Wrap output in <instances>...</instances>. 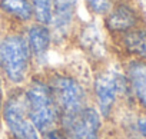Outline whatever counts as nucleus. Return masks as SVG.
Here are the masks:
<instances>
[{
  "mask_svg": "<svg viewBox=\"0 0 146 139\" xmlns=\"http://www.w3.org/2000/svg\"><path fill=\"white\" fill-rule=\"evenodd\" d=\"M113 3L115 0H85V7L92 19H102Z\"/></svg>",
  "mask_w": 146,
  "mask_h": 139,
  "instance_id": "nucleus-15",
  "label": "nucleus"
},
{
  "mask_svg": "<svg viewBox=\"0 0 146 139\" xmlns=\"http://www.w3.org/2000/svg\"><path fill=\"white\" fill-rule=\"evenodd\" d=\"M43 73L53 93L60 119L75 115L89 105V92L79 75L60 67H49Z\"/></svg>",
  "mask_w": 146,
  "mask_h": 139,
  "instance_id": "nucleus-3",
  "label": "nucleus"
},
{
  "mask_svg": "<svg viewBox=\"0 0 146 139\" xmlns=\"http://www.w3.org/2000/svg\"><path fill=\"white\" fill-rule=\"evenodd\" d=\"M33 9V20L42 25H47L53 15V0H30Z\"/></svg>",
  "mask_w": 146,
  "mask_h": 139,
  "instance_id": "nucleus-14",
  "label": "nucleus"
},
{
  "mask_svg": "<svg viewBox=\"0 0 146 139\" xmlns=\"http://www.w3.org/2000/svg\"><path fill=\"white\" fill-rule=\"evenodd\" d=\"M5 80L0 75V113H2V108H3V103H5V98H6V93H5Z\"/></svg>",
  "mask_w": 146,
  "mask_h": 139,
  "instance_id": "nucleus-18",
  "label": "nucleus"
},
{
  "mask_svg": "<svg viewBox=\"0 0 146 139\" xmlns=\"http://www.w3.org/2000/svg\"><path fill=\"white\" fill-rule=\"evenodd\" d=\"M129 95L146 110V60H122Z\"/></svg>",
  "mask_w": 146,
  "mask_h": 139,
  "instance_id": "nucleus-12",
  "label": "nucleus"
},
{
  "mask_svg": "<svg viewBox=\"0 0 146 139\" xmlns=\"http://www.w3.org/2000/svg\"><path fill=\"white\" fill-rule=\"evenodd\" d=\"M115 2H116V0H115Z\"/></svg>",
  "mask_w": 146,
  "mask_h": 139,
  "instance_id": "nucleus-19",
  "label": "nucleus"
},
{
  "mask_svg": "<svg viewBox=\"0 0 146 139\" xmlns=\"http://www.w3.org/2000/svg\"><path fill=\"white\" fill-rule=\"evenodd\" d=\"M92 95L95 108L103 119H109L122 96L129 95L127 80L122 67V62L108 60L99 66L92 75Z\"/></svg>",
  "mask_w": 146,
  "mask_h": 139,
  "instance_id": "nucleus-2",
  "label": "nucleus"
},
{
  "mask_svg": "<svg viewBox=\"0 0 146 139\" xmlns=\"http://www.w3.org/2000/svg\"><path fill=\"white\" fill-rule=\"evenodd\" d=\"M40 136H42L40 139H69L67 135L64 133V130L60 126H56V128H53V129L42 133Z\"/></svg>",
  "mask_w": 146,
  "mask_h": 139,
  "instance_id": "nucleus-16",
  "label": "nucleus"
},
{
  "mask_svg": "<svg viewBox=\"0 0 146 139\" xmlns=\"http://www.w3.org/2000/svg\"><path fill=\"white\" fill-rule=\"evenodd\" d=\"M23 35L29 46L36 72H44L46 69H49L50 53L54 47L50 27L47 25L32 22L30 25L23 27Z\"/></svg>",
  "mask_w": 146,
  "mask_h": 139,
  "instance_id": "nucleus-10",
  "label": "nucleus"
},
{
  "mask_svg": "<svg viewBox=\"0 0 146 139\" xmlns=\"http://www.w3.org/2000/svg\"><path fill=\"white\" fill-rule=\"evenodd\" d=\"M0 19L7 27H26L35 22L30 0H0Z\"/></svg>",
  "mask_w": 146,
  "mask_h": 139,
  "instance_id": "nucleus-13",
  "label": "nucleus"
},
{
  "mask_svg": "<svg viewBox=\"0 0 146 139\" xmlns=\"http://www.w3.org/2000/svg\"><path fill=\"white\" fill-rule=\"evenodd\" d=\"M135 126H136V130H137V133L143 138V139H146V113H143V115H140L137 119H136V123H135Z\"/></svg>",
  "mask_w": 146,
  "mask_h": 139,
  "instance_id": "nucleus-17",
  "label": "nucleus"
},
{
  "mask_svg": "<svg viewBox=\"0 0 146 139\" xmlns=\"http://www.w3.org/2000/svg\"><path fill=\"white\" fill-rule=\"evenodd\" d=\"M103 118L92 105L85 106L78 113L60 119L59 126L69 139H100Z\"/></svg>",
  "mask_w": 146,
  "mask_h": 139,
  "instance_id": "nucleus-9",
  "label": "nucleus"
},
{
  "mask_svg": "<svg viewBox=\"0 0 146 139\" xmlns=\"http://www.w3.org/2000/svg\"><path fill=\"white\" fill-rule=\"evenodd\" d=\"M108 39V35L96 19L79 22L72 36V42L89 62L93 63L95 67L109 60Z\"/></svg>",
  "mask_w": 146,
  "mask_h": 139,
  "instance_id": "nucleus-6",
  "label": "nucleus"
},
{
  "mask_svg": "<svg viewBox=\"0 0 146 139\" xmlns=\"http://www.w3.org/2000/svg\"><path fill=\"white\" fill-rule=\"evenodd\" d=\"M80 0H53V15L49 27L53 35L54 47L72 42V36L79 23Z\"/></svg>",
  "mask_w": 146,
  "mask_h": 139,
  "instance_id": "nucleus-8",
  "label": "nucleus"
},
{
  "mask_svg": "<svg viewBox=\"0 0 146 139\" xmlns=\"http://www.w3.org/2000/svg\"><path fill=\"white\" fill-rule=\"evenodd\" d=\"M29 119L42 135L59 126L60 115L43 72H35L23 86Z\"/></svg>",
  "mask_w": 146,
  "mask_h": 139,
  "instance_id": "nucleus-4",
  "label": "nucleus"
},
{
  "mask_svg": "<svg viewBox=\"0 0 146 139\" xmlns=\"http://www.w3.org/2000/svg\"><path fill=\"white\" fill-rule=\"evenodd\" d=\"M122 60H146V25H140L110 40Z\"/></svg>",
  "mask_w": 146,
  "mask_h": 139,
  "instance_id": "nucleus-11",
  "label": "nucleus"
},
{
  "mask_svg": "<svg viewBox=\"0 0 146 139\" xmlns=\"http://www.w3.org/2000/svg\"><path fill=\"white\" fill-rule=\"evenodd\" d=\"M36 72L23 29L5 27L0 33V75L12 88H23Z\"/></svg>",
  "mask_w": 146,
  "mask_h": 139,
  "instance_id": "nucleus-1",
  "label": "nucleus"
},
{
  "mask_svg": "<svg viewBox=\"0 0 146 139\" xmlns=\"http://www.w3.org/2000/svg\"><path fill=\"white\" fill-rule=\"evenodd\" d=\"M0 118L3 119L12 139H40V133L29 119L23 88H12L9 90Z\"/></svg>",
  "mask_w": 146,
  "mask_h": 139,
  "instance_id": "nucleus-5",
  "label": "nucleus"
},
{
  "mask_svg": "<svg viewBox=\"0 0 146 139\" xmlns=\"http://www.w3.org/2000/svg\"><path fill=\"white\" fill-rule=\"evenodd\" d=\"M100 20L109 40H113L145 23L142 10L135 5L133 0H116Z\"/></svg>",
  "mask_w": 146,
  "mask_h": 139,
  "instance_id": "nucleus-7",
  "label": "nucleus"
}]
</instances>
